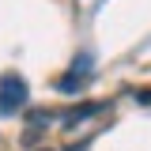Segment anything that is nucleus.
Segmentation results:
<instances>
[{
    "label": "nucleus",
    "instance_id": "obj_2",
    "mask_svg": "<svg viewBox=\"0 0 151 151\" xmlns=\"http://www.w3.org/2000/svg\"><path fill=\"white\" fill-rule=\"evenodd\" d=\"M87 113H98V102H83L79 110H72V113H68V125H76V121H79V117H87Z\"/></svg>",
    "mask_w": 151,
    "mask_h": 151
},
{
    "label": "nucleus",
    "instance_id": "obj_1",
    "mask_svg": "<svg viewBox=\"0 0 151 151\" xmlns=\"http://www.w3.org/2000/svg\"><path fill=\"white\" fill-rule=\"evenodd\" d=\"M23 102H27V83H23L19 76H4V79H0V110L12 113V110H19Z\"/></svg>",
    "mask_w": 151,
    "mask_h": 151
}]
</instances>
